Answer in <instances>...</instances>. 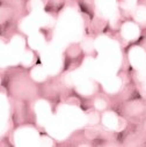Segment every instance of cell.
Instances as JSON below:
<instances>
[{
  "mask_svg": "<svg viewBox=\"0 0 146 147\" xmlns=\"http://www.w3.org/2000/svg\"><path fill=\"white\" fill-rule=\"evenodd\" d=\"M0 93L6 94L8 100L32 102L39 93L29 69L19 65L0 68Z\"/></svg>",
  "mask_w": 146,
  "mask_h": 147,
  "instance_id": "cell-1",
  "label": "cell"
}]
</instances>
